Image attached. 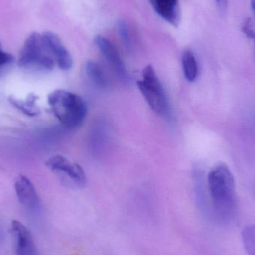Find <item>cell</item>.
<instances>
[{
    "label": "cell",
    "mask_w": 255,
    "mask_h": 255,
    "mask_svg": "<svg viewBox=\"0 0 255 255\" xmlns=\"http://www.w3.org/2000/svg\"><path fill=\"white\" fill-rule=\"evenodd\" d=\"M52 113L64 127L76 128L83 123L87 106L82 97L64 90L52 91L48 97Z\"/></svg>",
    "instance_id": "7a4b0ae2"
},
{
    "label": "cell",
    "mask_w": 255,
    "mask_h": 255,
    "mask_svg": "<svg viewBox=\"0 0 255 255\" xmlns=\"http://www.w3.org/2000/svg\"><path fill=\"white\" fill-rule=\"evenodd\" d=\"M94 43L118 76L122 79H127L128 74L125 64L115 45L106 37L101 35H97L94 37Z\"/></svg>",
    "instance_id": "ba28073f"
},
{
    "label": "cell",
    "mask_w": 255,
    "mask_h": 255,
    "mask_svg": "<svg viewBox=\"0 0 255 255\" xmlns=\"http://www.w3.org/2000/svg\"><path fill=\"white\" fill-rule=\"evenodd\" d=\"M250 4H251V8L252 10H253V16H254L255 23V0H250ZM252 37L254 38L255 45V27L254 29L253 30V34H252Z\"/></svg>",
    "instance_id": "ac0fdd59"
},
{
    "label": "cell",
    "mask_w": 255,
    "mask_h": 255,
    "mask_svg": "<svg viewBox=\"0 0 255 255\" xmlns=\"http://www.w3.org/2000/svg\"><path fill=\"white\" fill-rule=\"evenodd\" d=\"M15 191L19 202L29 211L40 209V200L32 183L25 175H19L14 184Z\"/></svg>",
    "instance_id": "9c48e42d"
},
{
    "label": "cell",
    "mask_w": 255,
    "mask_h": 255,
    "mask_svg": "<svg viewBox=\"0 0 255 255\" xmlns=\"http://www.w3.org/2000/svg\"><path fill=\"white\" fill-rule=\"evenodd\" d=\"M118 30L120 37L127 46L130 45V35L127 23L124 20H120L118 23Z\"/></svg>",
    "instance_id": "2e32d148"
},
{
    "label": "cell",
    "mask_w": 255,
    "mask_h": 255,
    "mask_svg": "<svg viewBox=\"0 0 255 255\" xmlns=\"http://www.w3.org/2000/svg\"><path fill=\"white\" fill-rule=\"evenodd\" d=\"M55 64L42 34L37 32L30 34L19 52L18 66L25 70L48 72L54 68Z\"/></svg>",
    "instance_id": "3957f363"
},
{
    "label": "cell",
    "mask_w": 255,
    "mask_h": 255,
    "mask_svg": "<svg viewBox=\"0 0 255 255\" xmlns=\"http://www.w3.org/2000/svg\"><path fill=\"white\" fill-rule=\"evenodd\" d=\"M85 72L90 80L99 88L107 87L108 81L103 68L95 61H89L85 64Z\"/></svg>",
    "instance_id": "4fadbf2b"
},
{
    "label": "cell",
    "mask_w": 255,
    "mask_h": 255,
    "mask_svg": "<svg viewBox=\"0 0 255 255\" xmlns=\"http://www.w3.org/2000/svg\"><path fill=\"white\" fill-rule=\"evenodd\" d=\"M4 241V232H3L2 228L0 226V245L3 243Z\"/></svg>",
    "instance_id": "d6986e66"
},
{
    "label": "cell",
    "mask_w": 255,
    "mask_h": 255,
    "mask_svg": "<svg viewBox=\"0 0 255 255\" xmlns=\"http://www.w3.org/2000/svg\"><path fill=\"white\" fill-rule=\"evenodd\" d=\"M16 255H40L29 231L20 222L13 220L10 226Z\"/></svg>",
    "instance_id": "52a82bcc"
},
{
    "label": "cell",
    "mask_w": 255,
    "mask_h": 255,
    "mask_svg": "<svg viewBox=\"0 0 255 255\" xmlns=\"http://www.w3.org/2000/svg\"><path fill=\"white\" fill-rule=\"evenodd\" d=\"M181 63L185 79L188 82H194L199 74V66L194 53L190 49L184 51L183 52Z\"/></svg>",
    "instance_id": "8fae6325"
},
{
    "label": "cell",
    "mask_w": 255,
    "mask_h": 255,
    "mask_svg": "<svg viewBox=\"0 0 255 255\" xmlns=\"http://www.w3.org/2000/svg\"><path fill=\"white\" fill-rule=\"evenodd\" d=\"M208 185L216 215L223 223L232 221L237 211L236 184L227 165H217L208 175Z\"/></svg>",
    "instance_id": "6da1fadb"
},
{
    "label": "cell",
    "mask_w": 255,
    "mask_h": 255,
    "mask_svg": "<svg viewBox=\"0 0 255 255\" xmlns=\"http://www.w3.org/2000/svg\"><path fill=\"white\" fill-rule=\"evenodd\" d=\"M46 165L54 172L65 174L79 185H83L86 181L85 172L81 166L77 163H72L64 156H53L46 162Z\"/></svg>",
    "instance_id": "5b68a950"
},
{
    "label": "cell",
    "mask_w": 255,
    "mask_h": 255,
    "mask_svg": "<svg viewBox=\"0 0 255 255\" xmlns=\"http://www.w3.org/2000/svg\"><path fill=\"white\" fill-rule=\"evenodd\" d=\"M13 61H14V58L13 55L4 52L1 49V43H0V77L4 76L8 71Z\"/></svg>",
    "instance_id": "9a60e30c"
},
{
    "label": "cell",
    "mask_w": 255,
    "mask_h": 255,
    "mask_svg": "<svg viewBox=\"0 0 255 255\" xmlns=\"http://www.w3.org/2000/svg\"><path fill=\"white\" fill-rule=\"evenodd\" d=\"M37 100L38 97L34 94H30L25 101L13 97H10L9 98L10 103L16 109H19L22 113L30 117L37 116L40 114V109L36 106V102Z\"/></svg>",
    "instance_id": "7c38bea8"
},
{
    "label": "cell",
    "mask_w": 255,
    "mask_h": 255,
    "mask_svg": "<svg viewBox=\"0 0 255 255\" xmlns=\"http://www.w3.org/2000/svg\"><path fill=\"white\" fill-rule=\"evenodd\" d=\"M215 1L220 11L226 12L227 10L229 0H215Z\"/></svg>",
    "instance_id": "e0dca14e"
},
{
    "label": "cell",
    "mask_w": 255,
    "mask_h": 255,
    "mask_svg": "<svg viewBox=\"0 0 255 255\" xmlns=\"http://www.w3.org/2000/svg\"><path fill=\"white\" fill-rule=\"evenodd\" d=\"M154 11L166 22L178 27L179 25V0H148Z\"/></svg>",
    "instance_id": "30bf717a"
},
{
    "label": "cell",
    "mask_w": 255,
    "mask_h": 255,
    "mask_svg": "<svg viewBox=\"0 0 255 255\" xmlns=\"http://www.w3.org/2000/svg\"><path fill=\"white\" fill-rule=\"evenodd\" d=\"M244 248L249 255H255V226H247L242 232Z\"/></svg>",
    "instance_id": "5bb4252c"
},
{
    "label": "cell",
    "mask_w": 255,
    "mask_h": 255,
    "mask_svg": "<svg viewBox=\"0 0 255 255\" xmlns=\"http://www.w3.org/2000/svg\"><path fill=\"white\" fill-rule=\"evenodd\" d=\"M42 36L46 47L52 54L60 69L63 70H70L73 67V58L63 44L61 39L50 31H46Z\"/></svg>",
    "instance_id": "8992f818"
},
{
    "label": "cell",
    "mask_w": 255,
    "mask_h": 255,
    "mask_svg": "<svg viewBox=\"0 0 255 255\" xmlns=\"http://www.w3.org/2000/svg\"><path fill=\"white\" fill-rule=\"evenodd\" d=\"M142 74V79L137 82L141 94L154 113L166 116L169 113V102L155 70L152 66L148 65L143 69Z\"/></svg>",
    "instance_id": "277c9868"
}]
</instances>
